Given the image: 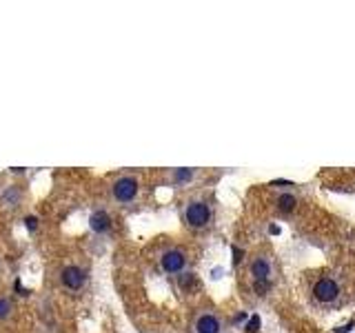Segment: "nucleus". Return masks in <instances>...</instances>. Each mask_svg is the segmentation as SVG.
Returning a JSON list of instances; mask_svg holds the SVG:
<instances>
[{
  "mask_svg": "<svg viewBox=\"0 0 355 333\" xmlns=\"http://www.w3.org/2000/svg\"><path fill=\"white\" fill-rule=\"evenodd\" d=\"M195 284V276L193 274H182L180 276V287L182 289H191Z\"/></svg>",
  "mask_w": 355,
  "mask_h": 333,
  "instance_id": "11",
  "label": "nucleus"
},
{
  "mask_svg": "<svg viewBox=\"0 0 355 333\" xmlns=\"http://www.w3.org/2000/svg\"><path fill=\"white\" fill-rule=\"evenodd\" d=\"M278 209L284 211V214H291L293 209H295V198L291 196V193H284V196L278 198Z\"/></svg>",
  "mask_w": 355,
  "mask_h": 333,
  "instance_id": "10",
  "label": "nucleus"
},
{
  "mask_svg": "<svg viewBox=\"0 0 355 333\" xmlns=\"http://www.w3.org/2000/svg\"><path fill=\"white\" fill-rule=\"evenodd\" d=\"M9 313H11V302L7 298H0V320L7 318Z\"/></svg>",
  "mask_w": 355,
  "mask_h": 333,
  "instance_id": "12",
  "label": "nucleus"
},
{
  "mask_svg": "<svg viewBox=\"0 0 355 333\" xmlns=\"http://www.w3.org/2000/svg\"><path fill=\"white\" fill-rule=\"evenodd\" d=\"M193 175H195L193 169L182 167V169H175V171H173V180H175L178 185H185V183H191V180H193Z\"/></svg>",
  "mask_w": 355,
  "mask_h": 333,
  "instance_id": "9",
  "label": "nucleus"
},
{
  "mask_svg": "<svg viewBox=\"0 0 355 333\" xmlns=\"http://www.w3.org/2000/svg\"><path fill=\"white\" fill-rule=\"evenodd\" d=\"M258 329H260V316H251L249 324H247V331H249V333H255Z\"/></svg>",
  "mask_w": 355,
  "mask_h": 333,
  "instance_id": "13",
  "label": "nucleus"
},
{
  "mask_svg": "<svg viewBox=\"0 0 355 333\" xmlns=\"http://www.w3.org/2000/svg\"><path fill=\"white\" fill-rule=\"evenodd\" d=\"M185 264H187V258L180 249H167L160 256V266H162L164 274H169V276L180 274V271L185 269Z\"/></svg>",
  "mask_w": 355,
  "mask_h": 333,
  "instance_id": "4",
  "label": "nucleus"
},
{
  "mask_svg": "<svg viewBox=\"0 0 355 333\" xmlns=\"http://www.w3.org/2000/svg\"><path fill=\"white\" fill-rule=\"evenodd\" d=\"M138 191H140V185L136 178H131V175H122V178L115 180L111 187L113 198L118 200L120 204H127V202H131V200H136Z\"/></svg>",
  "mask_w": 355,
  "mask_h": 333,
  "instance_id": "2",
  "label": "nucleus"
},
{
  "mask_svg": "<svg viewBox=\"0 0 355 333\" xmlns=\"http://www.w3.org/2000/svg\"><path fill=\"white\" fill-rule=\"evenodd\" d=\"M251 274H253L255 280H269V276H271V262H269L267 258L253 260V264H251Z\"/></svg>",
  "mask_w": 355,
  "mask_h": 333,
  "instance_id": "8",
  "label": "nucleus"
},
{
  "mask_svg": "<svg viewBox=\"0 0 355 333\" xmlns=\"http://www.w3.org/2000/svg\"><path fill=\"white\" fill-rule=\"evenodd\" d=\"M233 256H235V258H233V262L238 264V262H240V260H242V251L238 249V247H233Z\"/></svg>",
  "mask_w": 355,
  "mask_h": 333,
  "instance_id": "16",
  "label": "nucleus"
},
{
  "mask_svg": "<svg viewBox=\"0 0 355 333\" xmlns=\"http://www.w3.org/2000/svg\"><path fill=\"white\" fill-rule=\"evenodd\" d=\"M220 331H222V324L213 313H202L195 320V333H220Z\"/></svg>",
  "mask_w": 355,
  "mask_h": 333,
  "instance_id": "6",
  "label": "nucleus"
},
{
  "mask_svg": "<svg viewBox=\"0 0 355 333\" xmlns=\"http://www.w3.org/2000/svg\"><path fill=\"white\" fill-rule=\"evenodd\" d=\"M24 227H27L29 231H36V229H38V218H36V216H27V218H24Z\"/></svg>",
  "mask_w": 355,
  "mask_h": 333,
  "instance_id": "14",
  "label": "nucleus"
},
{
  "mask_svg": "<svg viewBox=\"0 0 355 333\" xmlns=\"http://www.w3.org/2000/svg\"><path fill=\"white\" fill-rule=\"evenodd\" d=\"M89 227L94 233H107L111 229V218L107 211H94L89 216Z\"/></svg>",
  "mask_w": 355,
  "mask_h": 333,
  "instance_id": "7",
  "label": "nucleus"
},
{
  "mask_svg": "<svg viewBox=\"0 0 355 333\" xmlns=\"http://www.w3.org/2000/svg\"><path fill=\"white\" fill-rule=\"evenodd\" d=\"M267 289H269V280H255V291H258L260 295L267 293Z\"/></svg>",
  "mask_w": 355,
  "mask_h": 333,
  "instance_id": "15",
  "label": "nucleus"
},
{
  "mask_svg": "<svg viewBox=\"0 0 355 333\" xmlns=\"http://www.w3.org/2000/svg\"><path fill=\"white\" fill-rule=\"evenodd\" d=\"M60 282H63L67 289H71V291H78V289H82L84 284H87V271L78 264H67L65 269L60 271Z\"/></svg>",
  "mask_w": 355,
  "mask_h": 333,
  "instance_id": "3",
  "label": "nucleus"
},
{
  "mask_svg": "<svg viewBox=\"0 0 355 333\" xmlns=\"http://www.w3.org/2000/svg\"><path fill=\"white\" fill-rule=\"evenodd\" d=\"M338 293H340L338 282L331 280V278H322V280H317L313 287V298L320 302H331L338 298Z\"/></svg>",
  "mask_w": 355,
  "mask_h": 333,
  "instance_id": "5",
  "label": "nucleus"
},
{
  "mask_svg": "<svg viewBox=\"0 0 355 333\" xmlns=\"http://www.w3.org/2000/svg\"><path fill=\"white\" fill-rule=\"evenodd\" d=\"M185 220L189 227L193 229H202L209 225L211 220V207L202 200H195V202H189L187 209H185Z\"/></svg>",
  "mask_w": 355,
  "mask_h": 333,
  "instance_id": "1",
  "label": "nucleus"
}]
</instances>
